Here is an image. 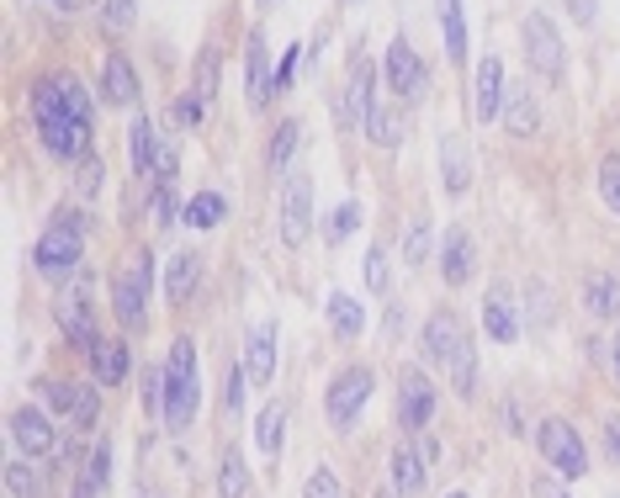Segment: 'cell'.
<instances>
[{"label":"cell","mask_w":620,"mask_h":498,"mask_svg":"<svg viewBox=\"0 0 620 498\" xmlns=\"http://www.w3.org/2000/svg\"><path fill=\"white\" fill-rule=\"evenodd\" d=\"M372 64H356V75H350V96H345V107H350V117L361 123V133H367V123L376 117V96H372Z\"/></svg>","instance_id":"obj_25"},{"label":"cell","mask_w":620,"mask_h":498,"mask_svg":"<svg viewBox=\"0 0 620 498\" xmlns=\"http://www.w3.org/2000/svg\"><path fill=\"white\" fill-rule=\"evenodd\" d=\"M483 324H488V334H494L498 345H514V339H520V313H514V291L504 287V282H494V287H488V297H483Z\"/></svg>","instance_id":"obj_15"},{"label":"cell","mask_w":620,"mask_h":498,"mask_svg":"<svg viewBox=\"0 0 620 498\" xmlns=\"http://www.w3.org/2000/svg\"><path fill=\"white\" fill-rule=\"evenodd\" d=\"M245 96H249V107H271V96H276L271 48H265L260 33H249V48H245Z\"/></svg>","instance_id":"obj_14"},{"label":"cell","mask_w":620,"mask_h":498,"mask_svg":"<svg viewBox=\"0 0 620 498\" xmlns=\"http://www.w3.org/2000/svg\"><path fill=\"white\" fill-rule=\"evenodd\" d=\"M424 477H430V472H424L419 451H413V446H398V451H393V483H398V494L419 498L424 494Z\"/></svg>","instance_id":"obj_27"},{"label":"cell","mask_w":620,"mask_h":498,"mask_svg":"<svg viewBox=\"0 0 620 498\" xmlns=\"http://www.w3.org/2000/svg\"><path fill=\"white\" fill-rule=\"evenodd\" d=\"M133 22H138V0H107V5H101V27H107L112 38L127 33Z\"/></svg>","instance_id":"obj_38"},{"label":"cell","mask_w":620,"mask_h":498,"mask_svg":"<svg viewBox=\"0 0 620 498\" xmlns=\"http://www.w3.org/2000/svg\"><path fill=\"white\" fill-rule=\"evenodd\" d=\"M536 446H541L546 472H557V477H583V472H588V446L579 440V429H573L568 419H557V414L541 419Z\"/></svg>","instance_id":"obj_3"},{"label":"cell","mask_w":620,"mask_h":498,"mask_svg":"<svg viewBox=\"0 0 620 498\" xmlns=\"http://www.w3.org/2000/svg\"><path fill=\"white\" fill-rule=\"evenodd\" d=\"M197 282H202V249H181L165 265V291L175 302H186V297L197 291Z\"/></svg>","instance_id":"obj_22"},{"label":"cell","mask_w":620,"mask_h":498,"mask_svg":"<svg viewBox=\"0 0 620 498\" xmlns=\"http://www.w3.org/2000/svg\"><path fill=\"white\" fill-rule=\"evenodd\" d=\"M441 33H446L451 64H461V59H467V16H461V0H441Z\"/></svg>","instance_id":"obj_31"},{"label":"cell","mask_w":620,"mask_h":498,"mask_svg":"<svg viewBox=\"0 0 620 498\" xmlns=\"http://www.w3.org/2000/svg\"><path fill=\"white\" fill-rule=\"evenodd\" d=\"M498 112H504V59L488 53V59L478 64V117H483V123H498Z\"/></svg>","instance_id":"obj_19"},{"label":"cell","mask_w":620,"mask_h":498,"mask_svg":"<svg viewBox=\"0 0 620 498\" xmlns=\"http://www.w3.org/2000/svg\"><path fill=\"white\" fill-rule=\"evenodd\" d=\"M249 372V382L260 387V382H271V372H276V324H255V329L245 334V361H239Z\"/></svg>","instance_id":"obj_17"},{"label":"cell","mask_w":620,"mask_h":498,"mask_svg":"<svg viewBox=\"0 0 620 498\" xmlns=\"http://www.w3.org/2000/svg\"><path fill=\"white\" fill-rule=\"evenodd\" d=\"M107 101H117V107H133V101H138V75H133V64H127L123 53L107 59Z\"/></svg>","instance_id":"obj_29"},{"label":"cell","mask_w":620,"mask_h":498,"mask_svg":"<svg viewBox=\"0 0 620 498\" xmlns=\"http://www.w3.org/2000/svg\"><path fill=\"white\" fill-rule=\"evenodd\" d=\"M282 429H287V403H265L255 419V440L265 457H282Z\"/></svg>","instance_id":"obj_30"},{"label":"cell","mask_w":620,"mask_h":498,"mask_svg":"<svg viewBox=\"0 0 620 498\" xmlns=\"http://www.w3.org/2000/svg\"><path fill=\"white\" fill-rule=\"evenodd\" d=\"M520 38H525V59H531V70L546 75V80H562V70H568V48H562L557 22H551L546 11H531V16L520 22Z\"/></svg>","instance_id":"obj_4"},{"label":"cell","mask_w":620,"mask_h":498,"mask_svg":"<svg viewBox=\"0 0 620 498\" xmlns=\"http://www.w3.org/2000/svg\"><path fill=\"white\" fill-rule=\"evenodd\" d=\"M33 107H59V112H70L75 123L90 127V90H85L75 75H42L38 90H33Z\"/></svg>","instance_id":"obj_10"},{"label":"cell","mask_w":620,"mask_h":498,"mask_svg":"<svg viewBox=\"0 0 620 498\" xmlns=\"http://www.w3.org/2000/svg\"><path fill=\"white\" fill-rule=\"evenodd\" d=\"M101 494V488H96V477H90V472H80V477H75V488H70V498H96Z\"/></svg>","instance_id":"obj_54"},{"label":"cell","mask_w":620,"mask_h":498,"mask_svg":"<svg viewBox=\"0 0 620 498\" xmlns=\"http://www.w3.org/2000/svg\"><path fill=\"white\" fill-rule=\"evenodd\" d=\"M11 435H16V451H22L27 461H42L53 446H59L53 419L42 414V409H16V414H11Z\"/></svg>","instance_id":"obj_13"},{"label":"cell","mask_w":620,"mask_h":498,"mask_svg":"<svg viewBox=\"0 0 620 498\" xmlns=\"http://www.w3.org/2000/svg\"><path fill=\"white\" fill-rule=\"evenodd\" d=\"M127 372H133V356H127L123 339H96L90 345V376H96V387H123Z\"/></svg>","instance_id":"obj_16"},{"label":"cell","mask_w":620,"mask_h":498,"mask_svg":"<svg viewBox=\"0 0 620 498\" xmlns=\"http://www.w3.org/2000/svg\"><path fill=\"white\" fill-rule=\"evenodd\" d=\"M324 319H330V329L339 334V339H356V334L367 329V313H361V302H356V297H345V291H334V297H330Z\"/></svg>","instance_id":"obj_26"},{"label":"cell","mask_w":620,"mask_h":498,"mask_svg":"<svg viewBox=\"0 0 620 498\" xmlns=\"http://www.w3.org/2000/svg\"><path fill=\"white\" fill-rule=\"evenodd\" d=\"M212 90H218V53L207 48L197 59V96H212Z\"/></svg>","instance_id":"obj_47"},{"label":"cell","mask_w":620,"mask_h":498,"mask_svg":"<svg viewBox=\"0 0 620 498\" xmlns=\"http://www.w3.org/2000/svg\"><path fill=\"white\" fill-rule=\"evenodd\" d=\"M223 217H228V197H223V191H197V197L186 202V223L202 228V234H212Z\"/></svg>","instance_id":"obj_28"},{"label":"cell","mask_w":620,"mask_h":498,"mask_svg":"<svg viewBox=\"0 0 620 498\" xmlns=\"http://www.w3.org/2000/svg\"><path fill=\"white\" fill-rule=\"evenodd\" d=\"M245 382H249L245 366H234V372H228V387H223V403H228V414H239V409H245Z\"/></svg>","instance_id":"obj_46"},{"label":"cell","mask_w":620,"mask_h":498,"mask_svg":"<svg viewBox=\"0 0 620 498\" xmlns=\"http://www.w3.org/2000/svg\"><path fill=\"white\" fill-rule=\"evenodd\" d=\"M265 5H276V0H265Z\"/></svg>","instance_id":"obj_59"},{"label":"cell","mask_w":620,"mask_h":498,"mask_svg":"<svg viewBox=\"0 0 620 498\" xmlns=\"http://www.w3.org/2000/svg\"><path fill=\"white\" fill-rule=\"evenodd\" d=\"M531 319H536V324H546V319H551V291L541 287H531Z\"/></svg>","instance_id":"obj_49"},{"label":"cell","mask_w":620,"mask_h":498,"mask_svg":"<svg viewBox=\"0 0 620 498\" xmlns=\"http://www.w3.org/2000/svg\"><path fill=\"white\" fill-rule=\"evenodd\" d=\"M356 228H361V202H339V208L324 217V239H330V245H345Z\"/></svg>","instance_id":"obj_34"},{"label":"cell","mask_w":620,"mask_h":498,"mask_svg":"<svg viewBox=\"0 0 620 498\" xmlns=\"http://www.w3.org/2000/svg\"><path fill=\"white\" fill-rule=\"evenodd\" d=\"M382 75H387V85L404 96V101H413L419 90H424V59L413 53L409 38H393L387 42V59H382Z\"/></svg>","instance_id":"obj_12"},{"label":"cell","mask_w":620,"mask_h":498,"mask_svg":"<svg viewBox=\"0 0 620 498\" xmlns=\"http://www.w3.org/2000/svg\"><path fill=\"white\" fill-rule=\"evenodd\" d=\"M472 265H478V254H472V239L451 228L446 234V249H441V271H446V287H461V282H472Z\"/></svg>","instance_id":"obj_23"},{"label":"cell","mask_w":620,"mask_h":498,"mask_svg":"<svg viewBox=\"0 0 620 498\" xmlns=\"http://www.w3.org/2000/svg\"><path fill=\"white\" fill-rule=\"evenodd\" d=\"M302 498H345V488H339V477H334L330 466H319V472L308 477V488H302Z\"/></svg>","instance_id":"obj_43"},{"label":"cell","mask_w":620,"mask_h":498,"mask_svg":"<svg viewBox=\"0 0 620 498\" xmlns=\"http://www.w3.org/2000/svg\"><path fill=\"white\" fill-rule=\"evenodd\" d=\"M5 494L11 498H42V477L27 461H5Z\"/></svg>","instance_id":"obj_36"},{"label":"cell","mask_w":620,"mask_h":498,"mask_svg":"<svg viewBox=\"0 0 620 498\" xmlns=\"http://www.w3.org/2000/svg\"><path fill=\"white\" fill-rule=\"evenodd\" d=\"M372 393H376V376L367 372V366H345V372L330 382V393H324V409H330V419L339 429H350Z\"/></svg>","instance_id":"obj_5"},{"label":"cell","mask_w":620,"mask_h":498,"mask_svg":"<svg viewBox=\"0 0 620 498\" xmlns=\"http://www.w3.org/2000/svg\"><path fill=\"white\" fill-rule=\"evenodd\" d=\"M53 319H59L64 339H70L75 350H85V356H90V345H96L101 334H96V319H90V302H85L80 287L59 291V302H53Z\"/></svg>","instance_id":"obj_11"},{"label":"cell","mask_w":620,"mask_h":498,"mask_svg":"<svg viewBox=\"0 0 620 498\" xmlns=\"http://www.w3.org/2000/svg\"><path fill=\"white\" fill-rule=\"evenodd\" d=\"M367 291H387V249L382 245L367 254Z\"/></svg>","instance_id":"obj_45"},{"label":"cell","mask_w":620,"mask_h":498,"mask_svg":"<svg viewBox=\"0 0 620 498\" xmlns=\"http://www.w3.org/2000/svg\"><path fill=\"white\" fill-rule=\"evenodd\" d=\"M53 5H59V11H70V5H80V0H53Z\"/></svg>","instance_id":"obj_56"},{"label":"cell","mask_w":620,"mask_h":498,"mask_svg":"<svg viewBox=\"0 0 620 498\" xmlns=\"http://www.w3.org/2000/svg\"><path fill=\"white\" fill-rule=\"evenodd\" d=\"M446 372H451V387L461 398H472L478 393V350H472V334L461 329V339L451 345V356H446Z\"/></svg>","instance_id":"obj_24"},{"label":"cell","mask_w":620,"mask_h":498,"mask_svg":"<svg viewBox=\"0 0 620 498\" xmlns=\"http://www.w3.org/2000/svg\"><path fill=\"white\" fill-rule=\"evenodd\" d=\"M404 260H409V265H424V260H430V223H424V217L409 223V234H404Z\"/></svg>","instance_id":"obj_39"},{"label":"cell","mask_w":620,"mask_h":498,"mask_svg":"<svg viewBox=\"0 0 620 498\" xmlns=\"http://www.w3.org/2000/svg\"><path fill=\"white\" fill-rule=\"evenodd\" d=\"M149 291H154V254L138 249L127 265L112 271V308L127 329H144L149 324Z\"/></svg>","instance_id":"obj_2"},{"label":"cell","mask_w":620,"mask_h":498,"mask_svg":"<svg viewBox=\"0 0 620 498\" xmlns=\"http://www.w3.org/2000/svg\"><path fill=\"white\" fill-rule=\"evenodd\" d=\"M498 117H504V127H509L514 138H536L541 133V107L525 85H509V90H504V112H498Z\"/></svg>","instance_id":"obj_18"},{"label":"cell","mask_w":620,"mask_h":498,"mask_svg":"<svg viewBox=\"0 0 620 498\" xmlns=\"http://www.w3.org/2000/svg\"><path fill=\"white\" fill-rule=\"evenodd\" d=\"M376 498H393V494H376Z\"/></svg>","instance_id":"obj_58"},{"label":"cell","mask_w":620,"mask_h":498,"mask_svg":"<svg viewBox=\"0 0 620 498\" xmlns=\"http://www.w3.org/2000/svg\"><path fill=\"white\" fill-rule=\"evenodd\" d=\"M441 175H446V191H451V197H461V191L472 186V149H467L456 133L441 138Z\"/></svg>","instance_id":"obj_20"},{"label":"cell","mask_w":620,"mask_h":498,"mask_svg":"<svg viewBox=\"0 0 620 498\" xmlns=\"http://www.w3.org/2000/svg\"><path fill=\"white\" fill-rule=\"evenodd\" d=\"M175 217H186V212H181V202H175V191H170V180H165V186L154 191V223H160V228H170Z\"/></svg>","instance_id":"obj_44"},{"label":"cell","mask_w":620,"mask_h":498,"mask_svg":"<svg viewBox=\"0 0 620 498\" xmlns=\"http://www.w3.org/2000/svg\"><path fill=\"white\" fill-rule=\"evenodd\" d=\"M85 472H90V477H96V488L107 494V483H112V446H107V440H96V451L85 457Z\"/></svg>","instance_id":"obj_42"},{"label":"cell","mask_w":620,"mask_h":498,"mask_svg":"<svg viewBox=\"0 0 620 498\" xmlns=\"http://www.w3.org/2000/svg\"><path fill=\"white\" fill-rule=\"evenodd\" d=\"M430 419H435V387H430V376L419 372V366H409V372L398 376V424L413 429V435H424Z\"/></svg>","instance_id":"obj_7"},{"label":"cell","mask_w":620,"mask_h":498,"mask_svg":"<svg viewBox=\"0 0 620 498\" xmlns=\"http://www.w3.org/2000/svg\"><path fill=\"white\" fill-rule=\"evenodd\" d=\"M367 138H372V144H382V149H398L404 127H398V117H393V112H376L372 123H367Z\"/></svg>","instance_id":"obj_40"},{"label":"cell","mask_w":620,"mask_h":498,"mask_svg":"<svg viewBox=\"0 0 620 498\" xmlns=\"http://www.w3.org/2000/svg\"><path fill=\"white\" fill-rule=\"evenodd\" d=\"M245 488H249V461H245V451H223L218 498H245Z\"/></svg>","instance_id":"obj_32"},{"label":"cell","mask_w":620,"mask_h":498,"mask_svg":"<svg viewBox=\"0 0 620 498\" xmlns=\"http://www.w3.org/2000/svg\"><path fill=\"white\" fill-rule=\"evenodd\" d=\"M80 228L85 217L75 223V217H59L48 234L38 239V249H33V260H38V271H48V276H59V271H70V265H80Z\"/></svg>","instance_id":"obj_6"},{"label":"cell","mask_w":620,"mask_h":498,"mask_svg":"<svg viewBox=\"0 0 620 498\" xmlns=\"http://www.w3.org/2000/svg\"><path fill=\"white\" fill-rule=\"evenodd\" d=\"M531 488H536V498H568V488H562V483L551 477V472H541V477L531 483Z\"/></svg>","instance_id":"obj_50"},{"label":"cell","mask_w":620,"mask_h":498,"mask_svg":"<svg viewBox=\"0 0 620 498\" xmlns=\"http://www.w3.org/2000/svg\"><path fill=\"white\" fill-rule=\"evenodd\" d=\"M70 419H75L80 429H96V424H101V393L75 382V403H70Z\"/></svg>","instance_id":"obj_37"},{"label":"cell","mask_w":620,"mask_h":498,"mask_svg":"<svg viewBox=\"0 0 620 498\" xmlns=\"http://www.w3.org/2000/svg\"><path fill=\"white\" fill-rule=\"evenodd\" d=\"M599 197H605L610 212L620 217V154H610V160L599 165Z\"/></svg>","instance_id":"obj_41"},{"label":"cell","mask_w":620,"mask_h":498,"mask_svg":"<svg viewBox=\"0 0 620 498\" xmlns=\"http://www.w3.org/2000/svg\"><path fill=\"white\" fill-rule=\"evenodd\" d=\"M154 160H160V149H154V127H149V117H133V170L149 175Z\"/></svg>","instance_id":"obj_35"},{"label":"cell","mask_w":620,"mask_h":498,"mask_svg":"<svg viewBox=\"0 0 620 498\" xmlns=\"http://www.w3.org/2000/svg\"><path fill=\"white\" fill-rule=\"evenodd\" d=\"M197 403H202L197 350H191V339H175L170 345V366H165V424L170 429H186L197 419Z\"/></svg>","instance_id":"obj_1"},{"label":"cell","mask_w":620,"mask_h":498,"mask_svg":"<svg viewBox=\"0 0 620 498\" xmlns=\"http://www.w3.org/2000/svg\"><path fill=\"white\" fill-rule=\"evenodd\" d=\"M610 366H616V382H620V329H616V345H610Z\"/></svg>","instance_id":"obj_55"},{"label":"cell","mask_w":620,"mask_h":498,"mask_svg":"<svg viewBox=\"0 0 620 498\" xmlns=\"http://www.w3.org/2000/svg\"><path fill=\"white\" fill-rule=\"evenodd\" d=\"M38 138L48 154H59V160H75L85 144H90V127L75 123L70 112H59V107H38Z\"/></svg>","instance_id":"obj_8"},{"label":"cell","mask_w":620,"mask_h":498,"mask_svg":"<svg viewBox=\"0 0 620 498\" xmlns=\"http://www.w3.org/2000/svg\"><path fill=\"white\" fill-rule=\"evenodd\" d=\"M292 75H297V48H292L287 59L276 64V90H292Z\"/></svg>","instance_id":"obj_52"},{"label":"cell","mask_w":620,"mask_h":498,"mask_svg":"<svg viewBox=\"0 0 620 498\" xmlns=\"http://www.w3.org/2000/svg\"><path fill=\"white\" fill-rule=\"evenodd\" d=\"M583 308H588L594 319H616L620 313V276H610V271L583 276Z\"/></svg>","instance_id":"obj_21"},{"label":"cell","mask_w":620,"mask_h":498,"mask_svg":"<svg viewBox=\"0 0 620 498\" xmlns=\"http://www.w3.org/2000/svg\"><path fill=\"white\" fill-rule=\"evenodd\" d=\"M605 451H610V461H620V414L605 419Z\"/></svg>","instance_id":"obj_51"},{"label":"cell","mask_w":620,"mask_h":498,"mask_svg":"<svg viewBox=\"0 0 620 498\" xmlns=\"http://www.w3.org/2000/svg\"><path fill=\"white\" fill-rule=\"evenodd\" d=\"M446 498H467V494H446Z\"/></svg>","instance_id":"obj_57"},{"label":"cell","mask_w":620,"mask_h":498,"mask_svg":"<svg viewBox=\"0 0 620 498\" xmlns=\"http://www.w3.org/2000/svg\"><path fill=\"white\" fill-rule=\"evenodd\" d=\"M297 144H302V127H297V123H282V127H276V138H271V154H265L271 175H287L292 154H297Z\"/></svg>","instance_id":"obj_33"},{"label":"cell","mask_w":620,"mask_h":498,"mask_svg":"<svg viewBox=\"0 0 620 498\" xmlns=\"http://www.w3.org/2000/svg\"><path fill=\"white\" fill-rule=\"evenodd\" d=\"M308 228H313V180L308 175H292L287 191H282V245L302 249Z\"/></svg>","instance_id":"obj_9"},{"label":"cell","mask_w":620,"mask_h":498,"mask_svg":"<svg viewBox=\"0 0 620 498\" xmlns=\"http://www.w3.org/2000/svg\"><path fill=\"white\" fill-rule=\"evenodd\" d=\"M568 5H573V16H579L583 27H588V22L599 16V0H568Z\"/></svg>","instance_id":"obj_53"},{"label":"cell","mask_w":620,"mask_h":498,"mask_svg":"<svg viewBox=\"0 0 620 498\" xmlns=\"http://www.w3.org/2000/svg\"><path fill=\"white\" fill-rule=\"evenodd\" d=\"M197 117H202V101H197V96H181V101H175V123L197 127Z\"/></svg>","instance_id":"obj_48"}]
</instances>
